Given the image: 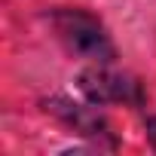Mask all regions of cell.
<instances>
[{"label": "cell", "mask_w": 156, "mask_h": 156, "mask_svg": "<svg viewBox=\"0 0 156 156\" xmlns=\"http://www.w3.org/2000/svg\"><path fill=\"white\" fill-rule=\"evenodd\" d=\"M52 28L58 34V40L73 52L92 61H110L113 58V43L104 34L101 22L83 9H55L52 12Z\"/></svg>", "instance_id": "obj_1"}, {"label": "cell", "mask_w": 156, "mask_h": 156, "mask_svg": "<svg viewBox=\"0 0 156 156\" xmlns=\"http://www.w3.org/2000/svg\"><path fill=\"white\" fill-rule=\"evenodd\" d=\"M49 110H55L67 126H73L80 135H89V138H101L104 135V119L95 113V110H89V107H80V104H67V101H49L46 104Z\"/></svg>", "instance_id": "obj_3"}, {"label": "cell", "mask_w": 156, "mask_h": 156, "mask_svg": "<svg viewBox=\"0 0 156 156\" xmlns=\"http://www.w3.org/2000/svg\"><path fill=\"white\" fill-rule=\"evenodd\" d=\"M80 92L92 104H138L141 101V86L138 80L107 67H86L80 73Z\"/></svg>", "instance_id": "obj_2"}, {"label": "cell", "mask_w": 156, "mask_h": 156, "mask_svg": "<svg viewBox=\"0 0 156 156\" xmlns=\"http://www.w3.org/2000/svg\"><path fill=\"white\" fill-rule=\"evenodd\" d=\"M147 138H150V144H153V150H156V116L147 119Z\"/></svg>", "instance_id": "obj_4"}]
</instances>
